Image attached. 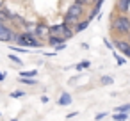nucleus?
<instances>
[{
  "instance_id": "0eeeda50",
  "label": "nucleus",
  "mask_w": 130,
  "mask_h": 121,
  "mask_svg": "<svg viewBox=\"0 0 130 121\" xmlns=\"http://www.w3.org/2000/svg\"><path fill=\"white\" fill-rule=\"evenodd\" d=\"M114 9H116V13L128 14V13H130V0H116Z\"/></svg>"
},
{
  "instance_id": "b1692460",
  "label": "nucleus",
  "mask_w": 130,
  "mask_h": 121,
  "mask_svg": "<svg viewBox=\"0 0 130 121\" xmlns=\"http://www.w3.org/2000/svg\"><path fill=\"white\" fill-rule=\"evenodd\" d=\"M64 48H66V43H59V45L54 46V52H61V50H64Z\"/></svg>"
},
{
  "instance_id": "aec40b11",
  "label": "nucleus",
  "mask_w": 130,
  "mask_h": 121,
  "mask_svg": "<svg viewBox=\"0 0 130 121\" xmlns=\"http://www.w3.org/2000/svg\"><path fill=\"white\" fill-rule=\"evenodd\" d=\"M11 46V52H18V54H25L27 48L25 46H20V45H9Z\"/></svg>"
},
{
  "instance_id": "393cba45",
  "label": "nucleus",
  "mask_w": 130,
  "mask_h": 121,
  "mask_svg": "<svg viewBox=\"0 0 130 121\" xmlns=\"http://www.w3.org/2000/svg\"><path fill=\"white\" fill-rule=\"evenodd\" d=\"M75 2H80V4H84L86 7H87V6H93V2H91V0H75Z\"/></svg>"
},
{
  "instance_id": "c85d7f7f",
  "label": "nucleus",
  "mask_w": 130,
  "mask_h": 121,
  "mask_svg": "<svg viewBox=\"0 0 130 121\" xmlns=\"http://www.w3.org/2000/svg\"><path fill=\"white\" fill-rule=\"evenodd\" d=\"M48 100H50V98H48V96H45V94H43V96H41V101H43V103H48Z\"/></svg>"
},
{
  "instance_id": "a211bd4d",
  "label": "nucleus",
  "mask_w": 130,
  "mask_h": 121,
  "mask_svg": "<svg viewBox=\"0 0 130 121\" xmlns=\"http://www.w3.org/2000/svg\"><path fill=\"white\" fill-rule=\"evenodd\" d=\"M20 77H38V70H27V71H20Z\"/></svg>"
},
{
  "instance_id": "4468645a",
  "label": "nucleus",
  "mask_w": 130,
  "mask_h": 121,
  "mask_svg": "<svg viewBox=\"0 0 130 121\" xmlns=\"http://www.w3.org/2000/svg\"><path fill=\"white\" fill-rule=\"evenodd\" d=\"M89 66H91V62H89V61H80V62H77L73 68H75L77 71H82V70H87Z\"/></svg>"
},
{
  "instance_id": "9d476101",
  "label": "nucleus",
  "mask_w": 130,
  "mask_h": 121,
  "mask_svg": "<svg viewBox=\"0 0 130 121\" xmlns=\"http://www.w3.org/2000/svg\"><path fill=\"white\" fill-rule=\"evenodd\" d=\"M59 43H66V39H64L62 34H50V36H48V45H50V46H55V45H59Z\"/></svg>"
},
{
  "instance_id": "9b49d317",
  "label": "nucleus",
  "mask_w": 130,
  "mask_h": 121,
  "mask_svg": "<svg viewBox=\"0 0 130 121\" xmlns=\"http://www.w3.org/2000/svg\"><path fill=\"white\" fill-rule=\"evenodd\" d=\"M66 27H68V25H66L64 22H61V23H55V25H50V34H62Z\"/></svg>"
},
{
  "instance_id": "6e6552de",
  "label": "nucleus",
  "mask_w": 130,
  "mask_h": 121,
  "mask_svg": "<svg viewBox=\"0 0 130 121\" xmlns=\"http://www.w3.org/2000/svg\"><path fill=\"white\" fill-rule=\"evenodd\" d=\"M71 101H73V98H71V94L70 93H61L59 94V98H57V105H61V107H68V105H71Z\"/></svg>"
},
{
  "instance_id": "f03ea898",
  "label": "nucleus",
  "mask_w": 130,
  "mask_h": 121,
  "mask_svg": "<svg viewBox=\"0 0 130 121\" xmlns=\"http://www.w3.org/2000/svg\"><path fill=\"white\" fill-rule=\"evenodd\" d=\"M16 45L25 46V48H41L43 46L41 39L34 34V30H22V32H18Z\"/></svg>"
},
{
  "instance_id": "ddd939ff",
  "label": "nucleus",
  "mask_w": 130,
  "mask_h": 121,
  "mask_svg": "<svg viewBox=\"0 0 130 121\" xmlns=\"http://www.w3.org/2000/svg\"><path fill=\"white\" fill-rule=\"evenodd\" d=\"M18 82L23 84V85H36V84H38V82L34 80V77H20Z\"/></svg>"
},
{
  "instance_id": "dca6fc26",
  "label": "nucleus",
  "mask_w": 130,
  "mask_h": 121,
  "mask_svg": "<svg viewBox=\"0 0 130 121\" xmlns=\"http://www.w3.org/2000/svg\"><path fill=\"white\" fill-rule=\"evenodd\" d=\"M100 84H102V85H112V84H114V78H112L110 75H103V77L100 78Z\"/></svg>"
},
{
  "instance_id": "2f4dec72",
  "label": "nucleus",
  "mask_w": 130,
  "mask_h": 121,
  "mask_svg": "<svg viewBox=\"0 0 130 121\" xmlns=\"http://www.w3.org/2000/svg\"><path fill=\"white\" fill-rule=\"evenodd\" d=\"M126 39H128V41H130V32H128V34H126Z\"/></svg>"
},
{
  "instance_id": "f8f14e48",
  "label": "nucleus",
  "mask_w": 130,
  "mask_h": 121,
  "mask_svg": "<svg viewBox=\"0 0 130 121\" xmlns=\"http://www.w3.org/2000/svg\"><path fill=\"white\" fill-rule=\"evenodd\" d=\"M89 23H91V20H89V18H86V20H80V22H78V23H77V25H75L73 29H75V32L78 34V32L86 30V29L89 27Z\"/></svg>"
},
{
  "instance_id": "412c9836",
  "label": "nucleus",
  "mask_w": 130,
  "mask_h": 121,
  "mask_svg": "<svg viewBox=\"0 0 130 121\" xmlns=\"http://www.w3.org/2000/svg\"><path fill=\"white\" fill-rule=\"evenodd\" d=\"M25 94H27L25 91H20V89H16V91H13L9 96H11V98H14V100H18V98H23Z\"/></svg>"
},
{
  "instance_id": "7ed1b4c3",
  "label": "nucleus",
  "mask_w": 130,
  "mask_h": 121,
  "mask_svg": "<svg viewBox=\"0 0 130 121\" xmlns=\"http://www.w3.org/2000/svg\"><path fill=\"white\" fill-rule=\"evenodd\" d=\"M16 36H18L16 30H13L11 27L6 25V22L0 20V41L11 45V43H16Z\"/></svg>"
},
{
  "instance_id": "7c9ffc66",
  "label": "nucleus",
  "mask_w": 130,
  "mask_h": 121,
  "mask_svg": "<svg viewBox=\"0 0 130 121\" xmlns=\"http://www.w3.org/2000/svg\"><path fill=\"white\" fill-rule=\"evenodd\" d=\"M0 7H4V0H0Z\"/></svg>"
},
{
  "instance_id": "c756f323",
  "label": "nucleus",
  "mask_w": 130,
  "mask_h": 121,
  "mask_svg": "<svg viewBox=\"0 0 130 121\" xmlns=\"http://www.w3.org/2000/svg\"><path fill=\"white\" fill-rule=\"evenodd\" d=\"M125 57H126V59H130V50H128V54H126V55H125Z\"/></svg>"
},
{
  "instance_id": "5701e85b",
  "label": "nucleus",
  "mask_w": 130,
  "mask_h": 121,
  "mask_svg": "<svg viewBox=\"0 0 130 121\" xmlns=\"http://www.w3.org/2000/svg\"><path fill=\"white\" fill-rule=\"evenodd\" d=\"M103 45H105V46H107L110 52H112V50H116V48H114V43H112V41H109L107 38H103Z\"/></svg>"
},
{
  "instance_id": "a878e982",
  "label": "nucleus",
  "mask_w": 130,
  "mask_h": 121,
  "mask_svg": "<svg viewBox=\"0 0 130 121\" xmlns=\"http://www.w3.org/2000/svg\"><path fill=\"white\" fill-rule=\"evenodd\" d=\"M103 117H107V112H98L94 116V119H103Z\"/></svg>"
},
{
  "instance_id": "423d86ee",
  "label": "nucleus",
  "mask_w": 130,
  "mask_h": 121,
  "mask_svg": "<svg viewBox=\"0 0 130 121\" xmlns=\"http://www.w3.org/2000/svg\"><path fill=\"white\" fill-rule=\"evenodd\" d=\"M34 34L39 38V39H45V38H48L50 36V25H46V23H36V27H34Z\"/></svg>"
},
{
  "instance_id": "cd10ccee",
  "label": "nucleus",
  "mask_w": 130,
  "mask_h": 121,
  "mask_svg": "<svg viewBox=\"0 0 130 121\" xmlns=\"http://www.w3.org/2000/svg\"><path fill=\"white\" fill-rule=\"evenodd\" d=\"M6 77H7V75H6L4 71H0V82H4V80H6Z\"/></svg>"
},
{
  "instance_id": "2eb2a0df",
  "label": "nucleus",
  "mask_w": 130,
  "mask_h": 121,
  "mask_svg": "<svg viewBox=\"0 0 130 121\" xmlns=\"http://www.w3.org/2000/svg\"><path fill=\"white\" fill-rule=\"evenodd\" d=\"M130 116H128V112H114L112 114V119H116V121H125V119H128Z\"/></svg>"
},
{
  "instance_id": "6ab92c4d",
  "label": "nucleus",
  "mask_w": 130,
  "mask_h": 121,
  "mask_svg": "<svg viewBox=\"0 0 130 121\" xmlns=\"http://www.w3.org/2000/svg\"><path fill=\"white\" fill-rule=\"evenodd\" d=\"M114 112H130V103H123V105H118L114 109Z\"/></svg>"
},
{
  "instance_id": "4be33fe9",
  "label": "nucleus",
  "mask_w": 130,
  "mask_h": 121,
  "mask_svg": "<svg viewBox=\"0 0 130 121\" xmlns=\"http://www.w3.org/2000/svg\"><path fill=\"white\" fill-rule=\"evenodd\" d=\"M7 59H9V61H13V62H16V64H20V66L23 64V62H22V59H20L18 55H14V54H9V55H7Z\"/></svg>"
},
{
  "instance_id": "39448f33",
  "label": "nucleus",
  "mask_w": 130,
  "mask_h": 121,
  "mask_svg": "<svg viewBox=\"0 0 130 121\" xmlns=\"http://www.w3.org/2000/svg\"><path fill=\"white\" fill-rule=\"evenodd\" d=\"M112 43H114V48L119 52V54H123V55H126L128 54V50H130V41L125 38H114L112 39Z\"/></svg>"
},
{
  "instance_id": "20e7f679",
  "label": "nucleus",
  "mask_w": 130,
  "mask_h": 121,
  "mask_svg": "<svg viewBox=\"0 0 130 121\" xmlns=\"http://www.w3.org/2000/svg\"><path fill=\"white\" fill-rule=\"evenodd\" d=\"M66 13L71 14V16H75V18H78V20H82L84 14H86V6L80 4V2H73V4L66 9Z\"/></svg>"
},
{
  "instance_id": "bb28decb",
  "label": "nucleus",
  "mask_w": 130,
  "mask_h": 121,
  "mask_svg": "<svg viewBox=\"0 0 130 121\" xmlns=\"http://www.w3.org/2000/svg\"><path fill=\"white\" fill-rule=\"evenodd\" d=\"M77 114H78V112H70V114H68V116H66V119H71V117H75V116H77Z\"/></svg>"
},
{
  "instance_id": "f3484780",
  "label": "nucleus",
  "mask_w": 130,
  "mask_h": 121,
  "mask_svg": "<svg viewBox=\"0 0 130 121\" xmlns=\"http://www.w3.org/2000/svg\"><path fill=\"white\" fill-rule=\"evenodd\" d=\"M112 55H114V59H116V64H118V66H123V64H125V59H126L125 55L121 57L118 52H112Z\"/></svg>"
},
{
  "instance_id": "1a4fd4ad",
  "label": "nucleus",
  "mask_w": 130,
  "mask_h": 121,
  "mask_svg": "<svg viewBox=\"0 0 130 121\" xmlns=\"http://www.w3.org/2000/svg\"><path fill=\"white\" fill-rule=\"evenodd\" d=\"M14 18H16V14L11 13L6 6L0 7V20H2V22H14Z\"/></svg>"
},
{
  "instance_id": "f257e3e1",
  "label": "nucleus",
  "mask_w": 130,
  "mask_h": 121,
  "mask_svg": "<svg viewBox=\"0 0 130 121\" xmlns=\"http://www.w3.org/2000/svg\"><path fill=\"white\" fill-rule=\"evenodd\" d=\"M110 32L116 38H126L130 32V16L123 13H116L110 20Z\"/></svg>"
}]
</instances>
